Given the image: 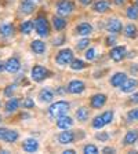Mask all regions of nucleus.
I'll use <instances>...</instances> for the list:
<instances>
[{
	"label": "nucleus",
	"instance_id": "f257e3e1",
	"mask_svg": "<svg viewBox=\"0 0 138 154\" xmlns=\"http://www.w3.org/2000/svg\"><path fill=\"white\" fill-rule=\"evenodd\" d=\"M69 110V103L66 100H58V102L53 103L50 107H48V113L51 117L54 119H58V117H61V116H65Z\"/></svg>",
	"mask_w": 138,
	"mask_h": 154
},
{
	"label": "nucleus",
	"instance_id": "f03ea898",
	"mask_svg": "<svg viewBox=\"0 0 138 154\" xmlns=\"http://www.w3.org/2000/svg\"><path fill=\"white\" fill-rule=\"evenodd\" d=\"M35 30L40 37H47L50 35V25H48V21L46 19V17L43 15H39L37 18L35 19Z\"/></svg>",
	"mask_w": 138,
	"mask_h": 154
},
{
	"label": "nucleus",
	"instance_id": "7ed1b4c3",
	"mask_svg": "<svg viewBox=\"0 0 138 154\" xmlns=\"http://www.w3.org/2000/svg\"><path fill=\"white\" fill-rule=\"evenodd\" d=\"M113 120V112L112 110H108V112L102 113L101 116H97L95 119L93 120V128L100 129L102 127H105L106 124H111Z\"/></svg>",
	"mask_w": 138,
	"mask_h": 154
},
{
	"label": "nucleus",
	"instance_id": "20e7f679",
	"mask_svg": "<svg viewBox=\"0 0 138 154\" xmlns=\"http://www.w3.org/2000/svg\"><path fill=\"white\" fill-rule=\"evenodd\" d=\"M73 59H75L73 58V51H72L71 48H64V50H61V51L57 54V58H55L57 63L61 65V66L71 65Z\"/></svg>",
	"mask_w": 138,
	"mask_h": 154
},
{
	"label": "nucleus",
	"instance_id": "39448f33",
	"mask_svg": "<svg viewBox=\"0 0 138 154\" xmlns=\"http://www.w3.org/2000/svg\"><path fill=\"white\" fill-rule=\"evenodd\" d=\"M75 10V4L72 3L71 0H59L57 3V14L61 17H66L69 14L73 13Z\"/></svg>",
	"mask_w": 138,
	"mask_h": 154
},
{
	"label": "nucleus",
	"instance_id": "423d86ee",
	"mask_svg": "<svg viewBox=\"0 0 138 154\" xmlns=\"http://www.w3.org/2000/svg\"><path fill=\"white\" fill-rule=\"evenodd\" d=\"M48 76V70L46 69L44 66H40V65H36V66L32 67V70H30V77H32V80L36 81V83H40Z\"/></svg>",
	"mask_w": 138,
	"mask_h": 154
},
{
	"label": "nucleus",
	"instance_id": "0eeeda50",
	"mask_svg": "<svg viewBox=\"0 0 138 154\" xmlns=\"http://www.w3.org/2000/svg\"><path fill=\"white\" fill-rule=\"evenodd\" d=\"M84 90H86V84L80 80H72L71 83L68 84V92L75 94V95L82 94Z\"/></svg>",
	"mask_w": 138,
	"mask_h": 154
},
{
	"label": "nucleus",
	"instance_id": "6e6552de",
	"mask_svg": "<svg viewBox=\"0 0 138 154\" xmlns=\"http://www.w3.org/2000/svg\"><path fill=\"white\" fill-rule=\"evenodd\" d=\"M122 22H120L119 19L116 18H112V19H108V22H106V30L112 35H117V33L122 32Z\"/></svg>",
	"mask_w": 138,
	"mask_h": 154
},
{
	"label": "nucleus",
	"instance_id": "1a4fd4ad",
	"mask_svg": "<svg viewBox=\"0 0 138 154\" xmlns=\"http://www.w3.org/2000/svg\"><path fill=\"white\" fill-rule=\"evenodd\" d=\"M109 57L112 61L115 62H120L123 58L126 57V48L123 45H119V47H113L109 52Z\"/></svg>",
	"mask_w": 138,
	"mask_h": 154
},
{
	"label": "nucleus",
	"instance_id": "9d476101",
	"mask_svg": "<svg viewBox=\"0 0 138 154\" xmlns=\"http://www.w3.org/2000/svg\"><path fill=\"white\" fill-rule=\"evenodd\" d=\"M106 103V95L105 94H95V95L91 98V107L93 109H101L104 105Z\"/></svg>",
	"mask_w": 138,
	"mask_h": 154
},
{
	"label": "nucleus",
	"instance_id": "9b49d317",
	"mask_svg": "<svg viewBox=\"0 0 138 154\" xmlns=\"http://www.w3.org/2000/svg\"><path fill=\"white\" fill-rule=\"evenodd\" d=\"M4 63H6V70L8 73H17L21 69V63H19L18 58H10Z\"/></svg>",
	"mask_w": 138,
	"mask_h": 154
},
{
	"label": "nucleus",
	"instance_id": "f8f14e48",
	"mask_svg": "<svg viewBox=\"0 0 138 154\" xmlns=\"http://www.w3.org/2000/svg\"><path fill=\"white\" fill-rule=\"evenodd\" d=\"M73 125V119L69 117V116H61V117H58L57 120V127L59 129H69Z\"/></svg>",
	"mask_w": 138,
	"mask_h": 154
},
{
	"label": "nucleus",
	"instance_id": "ddd939ff",
	"mask_svg": "<svg viewBox=\"0 0 138 154\" xmlns=\"http://www.w3.org/2000/svg\"><path fill=\"white\" fill-rule=\"evenodd\" d=\"M58 140H59L61 144H69L75 140V134L72 131L64 129V131L59 134V136H58Z\"/></svg>",
	"mask_w": 138,
	"mask_h": 154
},
{
	"label": "nucleus",
	"instance_id": "4468645a",
	"mask_svg": "<svg viewBox=\"0 0 138 154\" xmlns=\"http://www.w3.org/2000/svg\"><path fill=\"white\" fill-rule=\"evenodd\" d=\"M22 149L26 153H35L39 150V142L36 139H26L22 143Z\"/></svg>",
	"mask_w": 138,
	"mask_h": 154
},
{
	"label": "nucleus",
	"instance_id": "2eb2a0df",
	"mask_svg": "<svg viewBox=\"0 0 138 154\" xmlns=\"http://www.w3.org/2000/svg\"><path fill=\"white\" fill-rule=\"evenodd\" d=\"M76 32H77V35L86 37V36H90L91 33H93V26H91L90 23L83 22V23H80V25H77Z\"/></svg>",
	"mask_w": 138,
	"mask_h": 154
},
{
	"label": "nucleus",
	"instance_id": "dca6fc26",
	"mask_svg": "<svg viewBox=\"0 0 138 154\" xmlns=\"http://www.w3.org/2000/svg\"><path fill=\"white\" fill-rule=\"evenodd\" d=\"M137 85H138V81L135 80V79H127V80L122 84V87H120V88H122L123 92L129 94V92H133V91L137 88Z\"/></svg>",
	"mask_w": 138,
	"mask_h": 154
},
{
	"label": "nucleus",
	"instance_id": "f3484780",
	"mask_svg": "<svg viewBox=\"0 0 138 154\" xmlns=\"http://www.w3.org/2000/svg\"><path fill=\"white\" fill-rule=\"evenodd\" d=\"M30 48H32V51L35 54L42 55L46 51V43L42 42V40H33L32 44H30Z\"/></svg>",
	"mask_w": 138,
	"mask_h": 154
},
{
	"label": "nucleus",
	"instance_id": "a211bd4d",
	"mask_svg": "<svg viewBox=\"0 0 138 154\" xmlns=\"http://www.w3.org/2000/svg\"><path fill=\"white\" fill-rule=\"evenodd\" d=\"M39 99L40 102H44V103H48V102H53L54 99V92L51 90H48V88H44L39 92Z\"/></svg>",
	"mask_w": 138,
	"mask_h": 154
},
{
	"label": "nucleus",
	"instance_id": "6ab92c4d",
	"mask_svg": "<svg viewBox=\"0 0 138 154\" xmlns=\"http://www.w3.org/2000/svg\"><path fill=\"white\" fill-rule=\"evenodd\" d=\"M127 80V76L124 73H115L111 77V85L112 87H122V84Z\"/></svg>",
	"mask_w": 138,
	"mask_h": 154
},
{
	"label": "nucleus",
	"instance_id": "aec40b11",
	"mask_svg": "<svg viewBox=\"0 0 138 154\" xmlns=\"http://www.w3.org/2000/svg\"><path fill=\"white\" fill-rule=\"evenodd\" d=\"M35 10V2L33 0H24L21 3V13L22 14H32Z\"/></svg>",
	"mask_w": 138,
	"mask_h": 154
},
{
	"label": "nucleus",
	"instance_id": "412c9836",
	"mask_svg": "<svg viewBox=\"0 0 138 154\" xmlns=\"http://www.w3.org/2000/svg\"><path fill=\"white\" fill-rule=\"evenodd\" d=\"M138 140V131L137 129H133V131H129L124 136V144H134L135 142Z\"/></svg>",
	"mask_w": 138,
	"mask_h": 154
},
{
	"label": "nucleus",
	"instance_id": "4be33fe9",
	"mask_svg": "<svg viewBox=\"0 0 138 154\" xmlns=\"http://www.w3.org/2000/svg\"><path fill=\"white\" fill-rule=\"evenodd\" d=\"M53 26H54L55 30H62V29L66 28V21L64 19V17L58 15L53 18Z\"/></svg>",
	"mask_w": 138,
	"mask_h": 154
},
{
	"label": "nucleus",
	"instance_id": "5701e85b",
	"mask_svg": "<svg viewBox=\"0 0 138 154\" xmlns=\"http://www.w3.org/2000/svg\"><path fill=\"white\" fill-rule=\"evenodd\" d=\"M94 11L95 13H106L108 10H109V3L106 2V0H100V2H97L94 4Z\"/></svg>",
	"mask_w": 138,
	"mask_h": 154
},
{
	"label": "nucleus",
	"instance_id": "b1692460",
	"mask_svg": "<svg viewBox=\"0 0 138 154\" xmlns=\"http://www.w3.org/2000/svg\"><path fill=\"white\" fill-rule=\"evenodd\" d=\"M19 106V100L17 98H11V99L7 100L6 103V112L7 113H14Z\"/></svg>",
	"mask_w": 138,
	"mask_h": 154
},
{
	"label": "nucleus",
	"instance_id": "393cba45",
	"mask_svg": "<svg viewBox=\"0 0 138 154\" xmlns=\"http://www.w3.org/2000/svg\"><path fill=\"white\" fill-rule=\"evenodd\" d=\"M124 35L126 37H130V38H134L138 36V29L135 25H133V23H129V25L124 28Z\"/></svg>",
	"mask_w": 138,
	"mask_h": 154
},
{
	"label": "nucleus",
	"instance_id": "a878e982",
	"mask_svg": "<svg viewBox=\"0 0 138 154\" xmlns=\"http://www.w3.org/2000/svg\"><path fill=\"white\" fill-rule=\"evenodd\" d=\"M13 33H14V28H13V25L4 23V25L0 26V35L3 36V37H10V36H13Z\"/></svg>",
	"mask_w": 138,
	"mask_h": 154
},
{
	"label": "nucleus",
	"instance_id": "bb28decb",
	"mask_svg": "<svg viewBox=\"0 0 138 154\" xmlns=\"http://www.w3.org/2000/svg\"><path fill=\"white\" fill-rule=\"evenodd\" d=\"M126 15H127L129 19H131V21L138 19V6H130L127 8V11H126Z\"/></svg>",
	"mask_w": 138,
	"mask_h": 154
},
{
	"label": "nucleus",
	"instance_id": "cd10ccee",
	"mask_svg": "<svg viewBox=\"0 0 138 154\" xmlns=\"http://www.w3.org/2000/svg\"><path fill=\"white\" fill-rule=\"evenodd\" d=\"M88 116H90L88 109H86V107H80V109H77L76 117H77V120H79V121H86V120L88 119Z\"/></svg>",
	"mask_w": 138,
	"mask_h": 154
},
{
	"label": "nucleus",
	"instance_id": "c85d7f7f",
	"mask_svg": "<svg viewBox=\"0 0 138 154\" xmlns=\"http://www.w3.org/2000/svg\"><path fill=\"white\" fill-rule=\"evenodd\" d=\"M33 22L32 21H25V22H22V25H21V28H19V30H21V33H24V35H29V33L32 32L33 29Z\"/></svg>",
	"mask_w": 138,
	"mask_h": 154
},
{
	"label": "nucleus",
	"instance_id": "c756f323",
	"mask_svg": "<svg viewBox=\"0 0 138 154\" xmlns=\"http://www.w3.org/2000/svg\"><path fill=\"white\" fill-rule=\"evenodd\" d=\"M69 66H71L72 70H83L84 67H86V63H84L82 59H73Z\"/></svg>",
	"mask_w": 138,
	"mask_h": 154
},
{
	"label": "nucleus",
	"instance_id": "7c9ffc66",
	"mask_svg": "<svg viewBox=\"0 0 138 154\" xmlns=\"http://www.w3.org/2000/svg\"><path fill=\"white\" fill-rule=\"evenodd\" d=\"M19 138V135L17 131H10L7 132V136H6V142H8V143H14V142H17V139Z\"/></svg>",
	"mask_w": 138,
	"mask_h": 154
},
{
	"label": "nucleus",
	"instance_id": "2f4dec72",
	"mask_svg": "<svg viewBox=\"0 0 138 154\" xmlns=\"http://www.w3.org/2000/svg\"><path fill=\"white\" fill-rule=\"evenodd\" d=\"M83 153L84 154H97L98 153V149L94 144H86L83 147Z\"/></svg>",
	"mask_w": 138,
	"mask_h": 154
},
{
	"label": "nucleus",
	"instance_id": "473e14b6",
	"mask_svg": "<svg viewBox=\"0 0 138 154\" xmlns=\"http://www.w3.org/2000/svg\"><path fill=\"white\" fill-rule=\"evenodd\" d=\"M127 121H138V109H133L127 113Z\"/></svg>",
	"mask_w": 138,
	"mask_h": 154
},
{
	"label": "nucleus",
	"instance_id": "72a5a7b5",
	"mask_svg": "<svg viewBox=\"0 0 138 154\" xmlns=\"http://www.w3.org/2000/svg\"><path fill=\"white\" fill-rule=\"evenodd\" d=\"M88 44H90V40L84 37V38H82V40H79V42H77L76 47H77V50H84V48L88 47Z\"/></svg>",
	"mask_w": 138,
	"mask_h": 154
},
{
	"label": "nucleus",
	"instance_id": "f704fd0d",
	"mask_svg": "<svg viewBox=\"0 0 138 154\" xmlns=\"http://www.w3.org/2000/svg\"><path fill=\"white\" fill-rule=\"evenodd\" d=\"M97 57V51H95V48H88L86 51V58H87V61H94Z\"/></svg>",
	"mask_w": 138,
	"mask_h": 154
},
{
	"label": "nucleus",
	"instance_id": "c9c22d12",
	"mask_svg": "<svg viewBox=\"0 0 138 154\" xmlns=\"http://www.w3.org/2000/svg\"><path fill=\"white\" fill-rule=\"evenodd\" d=\"M14 91H15V85H7L6 90H4V95L11 98V95L14 94Z\"/></svg>",
	"mask_w": 138,
	"mask_h": 154
},
{
	"label": "nucleus",
	"instance_id": "e433bc0d",
	"mask_svg": "<svg viewBox=\"0 0 138 154\" xmlns=\"http://www.w3.org/2000/svg\"><path fill=\"white\" fill-rule=\"evenodd\" d=\"M95 138L98 139V140H102V142H106L108 139H109V135L106 134V132H101V134H97Z\"/></svg>",
	"mask_w": 138,
	"mask_h": 154
},
{
	"label": "nucleus",
	"instance_id": "4c0bfd02",
	"mask_svg": "<svg viewBox=\"0 0 138 154\" xmlns=\"http://www.w3.org/2000/svg\"><path fill=\"white\" fill-rule=\"evenodd\" d=\"M24 106H25L26 109H30V107L35 106V102H33V99H30V98H26V99L24 100Z\"/></svg>",
	"mask_w": 138,
	"mask_h": 154
},
{
	"label": "nucleus",
	"instance_id": "58836bf2",
	"mask_svg": "<svg viewBox=\"0 0 138 154\" xmlns=\"http://www.w3.org/2000/svg\"><path fill=\"white\" fill-rule=\"evenodd\" d=\"M7 132H8V129L7 128H0V140H6V136H7Z\"/></svg>",
	"mask_w": 138,
	"mask_h": 154
},
{
	"label": "nucleus",
	"instance_id": "ea45409f",
	"mask_svg": "<svg viewBox=\"0 0 138 154\" xmlns=\"http://www.w3.org/2000/svg\"><path fill=\"white\" fill-rule=\"evenodd\" d=\"M62 42H64V37H57V38H54V43H53V44L54 45H59V44H62Z\"/></svg>",
	"mask_w": 138,
	"mask_h": 154
},
{
	"label": "nucleus",
	"instance_id": "a19ab883",
	"mask_svg": "<svg viewBox=\"0 0 138 154\" xmlns=\"http://www.w3.org/2000/svg\"><path fill=\"white\" fill-rule=\"evenodd\" d=\"M131 102L138 103V92H137V94H133V96H131Z\"/></svg>",
	"mask_w": 138,
	"mask_h": 154
},
{
	"label": "nucleus",
	"instance_id": "79ce46f5",
	"mask_svg": "<svg viewBox=\"0 0 138 154\" xmlns=\"http://www.w3.org/2000/svg\"><path fill=\"white\" fill-rule=\"evenodd\" d=\"M106 44H108V45H112V44H115V38H111V37H108V38H106Z\"/></svg>",
	"mask_w": 138,
	"mask_h": 154
},
{
	"label": "nucleus",
	"instance_id": "37998d69",
	"mask_svg": "<svg viewBox=\"0 0 138 154\" xmlns=\"http://www.w3.org/2000/svg\"><path fill=\"white\" fill-rule=\"evenodd\" d=\"M79 2H80V3L83 4V6H88V4H90L91 2H93V0H79Z\"/></svg>",
	"mask_w": 138,
	"mask_h": 154
},
{
	"label": "nucleus",
	"instance_id": "c03bdc74",
	"mask_svg": "<svg viewBox=\"0 0 138 154\" xmlns=\"http://www.w3.org/2000/svg\"><path fill=\"white\" fill-rule=\"evenodd\" d=\"M102 153H115V150H113V149H111V147H105L102 150Z\"/></svg>",
	"mask_w": 138,
	"mask_h": 154
},
{
	"label": "nucleus",
	"instance_id": "a18cd8bd",
	"mask_svg": "<svg viewBox=\"0 0 138 154\" xmlns=\"http://www.w3.org/2000/svg\"><path fill=\"white\" fill-rule=\"evenodd\" d=\"M3 70H6V63H4V62H2L0 61V73H2V72Z\"/></svg>",
	"mask_w": 138,
	"mask_h": 154
},
{
	"label": "nucleus",
	"instance_id": "49530a36",
	"mask_svg": "<svg viewBox=\"0 0 138 154\" xmlns=\"http://www.w3.org/2000/svg\"><path fill=\"white\" fill-rule=\"evenodd\" d=\"M113 3H115V4H117V6H120V4H123V3H124V0H113Z\"/></svg>",
	"mask_w": 138,
	"mask_h": 154
},
{
	"label": "nucleus",
	"instance_id": "de8ad7c7",
	"mask_svg": "<svg viewBox=\"0 0 138 154\" xmlns=\"http://www.w3.org/2000/svg\"><path fill=\"white\" fill-rule=\"evenodd\" d=\"M64 154H75V150H72V149H68V150L64 151Z\"/></svg>",
	"mask_w": 138,
	"mask_h": 154
},
{
	"label": "nucleus",
	"instance_id": "09e8293b",
	"mask_svg": "<svg viewBox=\"0 0 138 154\" xmlns=\"http://www.w3.org/2000/svg\"><path fill=\"white\" fill-rule=\"evenodd\" d=\"M135 6H138V0H137V2H135Z\"/></svg>",
	"mask_w": 138,
	"mask_h": 154
},
{
	"label": "nucleus",
	"instance_id": "8fccbe9b",
	"mask_svg": "<svg viewBox=\"0 0 138 154\" xmlns=\"http://www.w3.org/2000/svg\"><path fill=\"white\" fill-rule=\"evenodd\" d=\"M0 121H2V117H0Z\"/></svg>",
	"mask_w": 138,
	"mask_h": 154
}]
</instances>
